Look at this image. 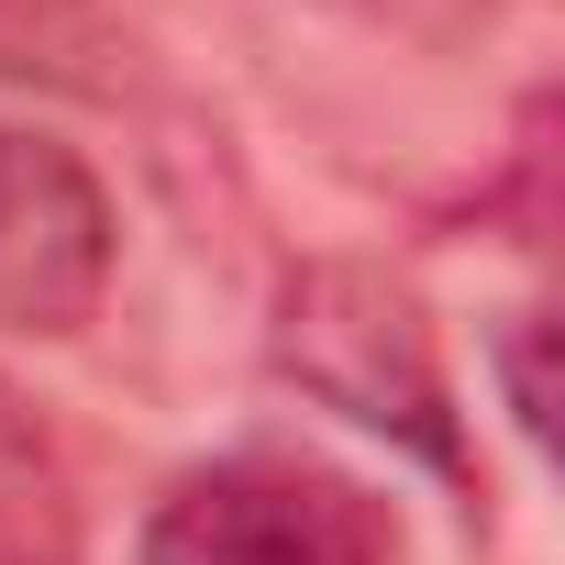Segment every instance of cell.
Masks as SVG:
<instances>
[{
    "label": "cell",
    "instance_id": "obj_2",
    "mask_svg": "<svg viewBox=\"0 0 565 565\" xmlns=\"http://www.w3.org/2000/svg\"><path fill=\"white\" fill-rule=\"evenodd\" d=\"M134 565H399V510L300 444H233L156 488Z\"/></svg>",
    "mask_w": 565,
    "mask_h": 565
},
{
    "label": "cell",
    "instance_id": "obj_3",
    "mask_svg": "<svg viewBox=\"0 0 565 565\" xmlns=\"http://www.w3.org/2000/svg\"><path fill=\"white\" fill-rule=\"evenodd\" d=\"M122 266L111 189L56 134H0V333H89Z\"/></svg>",
    "mask_w": 565,
    "mask_h": 565
},
{
    "label": "cell",
    "instance_id": "obj_1",
    "mask_svg": "<svg viewBox=\"0 0 565 565\" xmlns=\"http://www.w3.org/2000/svg\"><path fill=\"white\" fill-rule=\"evenodd\" d=\"M266 366L277 388H300L311 411L355 422L366 444L433 466L466 510H477V455H466V399L444 366V333L422 311V289L377 255H300L277 277L266 311Z\"/></svg>",
    "mask_w": 565,
    "mask_h": 565
},
{
    "label": "cell",
    "instance_id": "obj_5",
    "mask_svg": "<svg viewBox=\"0 0 565 565\" xmlns=\"http://www.w3.org/2000/svg\"><path fill=\"white\" fill-rule=\"evenodd\" d=\"M0 78L122 89V67H111V0H0Z\"/></svg>",
    "mask_w": 565,
    "mask_h": 565
},
{
    "label": "cell",
    "instance_id": "obj_7",
    "mask_svg": "<svg viewBox=\"0 0 565 565\" xmlns=\"http://www.w3.org/2000/svg\"><path fill=\"white\" fill-rule=\"evenodd\" d=\"M488 366H499V399H510V433L543 455V311H510L488 333Z\"/></svg>",
    "mask_w": 565,
    "mask_h": 565
},
{
    "label": "cell",
    "instance_id": "obj_6",
    "mask_svg": "<svg viewBox=\"0 0 565 565\" xmlns=\"http://www.w3.org/2000/svg\"><path fill=\"white\" fill-rule=\"evenodd\" d=\"M311 12H333L366 45H399V56H477L510 23V0H311Z\"/></svg>",
    "mask_w": 565,
    "mask_h": 565
},
{
    "label": "cell",
    "instance_id": "obj_4",
    "mask_svg": "<svg viewBox=\"0 0 565 565\" xmlns=\"http://www.w3.org/2000/svg\"><path fill=\"white\" fill-rule=\"evenodd\" d=\"M0 565H89L78 466L12 377H0Z\"/></svg>",
    "mask_w": 565,
    "mask_h": 565
}]
</instances>
